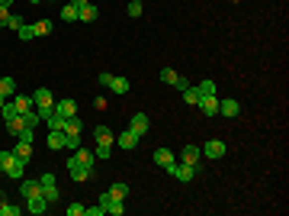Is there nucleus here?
Returning a JSON list of instances; mask_svg holds the SVG:
<instances>
[{"label":"nucleus","mask_w":289,"mask_h":216,"mask_svg":"<svg viewBox=\"0 0 289 216\" xmlns=\"http://www.w3.org/2000/svg\"><path fill=\"white\" fill-rule=\"evenodd\" d=\"M32 104H36V113L42 119H48L55 113V100H52V91H48V87H39V91L32 94Z\"/></svg>","instance_id":"obj_2"},{"label":"nucleus","mask_w":289,"mask_h":216,"mask_svg":"<svg viewBox=\"0 0 289 216\" xmlns=\"http://www.w3.org/2000/svg\"><path fill=\"white\" fill-rule=\"evenodd\" d=\"M19 191H23V197H36V194H42V184L39 181H23Z\"/></svg>","instance_id":"obj_21"},{"label":"nucleus","mask_w":289,"mask_h":216,"mask_svg":"<svg viewBox=\"0 0 289 216\" xmlns=\"http://www.w3.org/2000/svg\"><path fill=\"white\" fill-rule=\"evenodd\" d=\"M3 26H10V29H19V26H23V19H19L16 16V13H10V19H6V23Z\"/></svg>","instance_id":"obj_36"},{"label":"nucleus","mask_w":289,"mask_h":216,"mask_svg":"<svg viewBox=\"0 0 289 216\" xmlns=\"http://www.w3.org/2000/svg\"><path fill=\"white\" fill-rule=\"evenodd\" d=\"M129 129H132L135 136H144V132L151 129V119H148V113H135V116H132V123H129Z\"/></svg>","instance_id":"obj_7"},{"label":"nucleus","mask_w":289,"mask_h":216,"mask_svg":"<svg viewBox=\"0 0 289 216\" xmlns=\"http://www.w3.org/2000/svg\"><path fill=\"white\" fill-rule=\"evenodd\" d=\"M139 142H142V136H135L132 129H126V132H119V136H116V145L126 148V152H132V148L139 145Z\"/></svg>","instance_id":"obj_8"},{"label":"nucleus","mask_w":289,"mask_h":216,"mask_svg":"<svg viewBox=\"0 0 289 216\" xmlns=\"http://www.w3.org/2000/svg\"><path fill=\"white\" fill-rule=\"evenodd\" d=\"M23 210H19V207H10V204H3V216H19Z\"/></svg>","instance_id":"obj_40"},{"label":"nucleus","mask_w":289,"mask_h":216,"mask_svg":"<svg viewBox=\"0 0 289 216\" xmlns=\"http://www.w3.org/2000/svg\"><path fill=\"white\" fill-rule=\"evenodd\" d=\"M10 161H13V152H0V171H6Z\"/></svg>","instance_id":"obj_37"},{"label":"nucleus","mask_w":289,"mask_h":216,"mask_svg":"<svg viewBox=\"0 0 289 216\" xmlns=\"http://www.w3.org/2000/svg\"><path fill=\"white\" fill-rule=\"evenodd\" d=\"M0 6H6V10H10V6H13V0H0Z\"/></svg>","instance_id":"obj_45"},{"label":"nucleus","mask_w":289,"mask_h":216,"mask_svg":"<svg viewBox=\"0 0 289 216\" xmlns=\"http://www.w3.org/2000/svg\"><path fill=\"white\" fill-rule=\"evenodd\" d=\"M77 19H80V23H93V19H96V6L93 3H84L77 10Z\"/></svg>","instance_id":"obj_20"},{"label":"nucleus","mask_w":289,"mask_h":216,"mask_svg":"<svg viewBox=\"0 0 289 216\" xmlns=\"http://www.w3.org/2000/svg\"><path fill=\"white\" fill-rule=\"evenodd\" d=\"M106 87H109L113 94H129V78H116V74H113Z\"/></svg>","instance_id":"obj_17"},{"label":"nucleus","mask_w":289,"mask_h":216,"mask_svg":"<svg viewBox=\"0 0 289 216\" xmlns=\"http://www.w3.org/2000/svg\"><path fill=\"white\" fill-rule=\"evenodd\" d=\"M16 94V81L13 78H0V97H13Z\"/></svg>","instance_id":"obj_23"},{"label":"nucleus","mask_w":289,"mask_h":216,"mask_svg":"<svg viewBox=\"0 0 289 216\" xmlns=\"http://www.w3.org/2000/svg\"><path fill=\"white\" fill-rule=\"evenodd\" d=\"M218 113H222V116L225 119H235L238 116V113H241V104H238V100H218Z\"/></svg>","instance_id":"obj_11"},{"label":"nucleus","mask_w":289,"mask_h":216,"mask_svg":"<svg viewBox=\"0 0 289 216\" xmlns=\"http://www.w3.org/2000/svg\"><path fill=\"white\" fill-rule=\"evenodd\" d=\"M6 129H10L13 136H19V132L26 129V119H23V113H16V116H10V119H6Z\"/></svg>","instance_id":"obj_18"},{"label":"nucleus","mask_w":289,"mask_h":216,"mask_svg":"<svg viewBox=\"0 0 289 216\" xmlns=\"http://www.w3.org/2000/svg\"><path fill=\"white\" fill-rule=\"evenodd\" d=\"M61 19H65V23H77V6H74V3L61 6Z\"/></svg>","instance_id":"obj_26"},{"label":"nucleus","mask_w":289,"mask_h":216,"mask_svg":"<svg viewBox=\"0 0 289 216\" xmlns=\"http://www.w3.org/2000/svg\"><path fill=\"white\" fill-rule=\"evenodd\" d=\"M109 194H113V200H126L129 197V184H122V181H119V184L109 187Z\"/></svg>","instance_id":"obj_25"},{"label":"nucleus","mask_w":289,"mask_h":216,"mask_svg":"<svg viewBox=\"0 0 289 216\" xmlns=\"http://www.w3.org/2000/svg\"><path fill=\"white\" fill-rule=\"evenodd\" d=\"M45 123H48V129H61V132H65V116H58V113H52Z\"/></svg>","instance_id":"obj_29"},{"label":"nucleus","mask_w":289,"mask_h":216,"mask_svg":"<svg viewBox=\"0 0 289 216\" xmlns=\"http://www.w3.org/2000/svg\"><path fill=\"white\" fill-rule=\"evenodd\" d=\"M26 210H29L32 216H42L48 210V200L42 197V194H36V197H26Z\"/></svg>","instance_id":"obj_9"},{"label":"nucleus","mask_w":289,"mask_h":216,"mask_svg":"<svg viewBox=\"0 0 289 216\" xmlns=\"http://www.w3.org/2000/svg\"><path fill=\"white\" fill-rule=\"evenodd\" d=\"M3 104H6V97H0V110H3Z\"/></svg>","instance_id":"obj_46"},{"label":"nucleus","mask_w":289,"mask_h":216,"mask_svg":"<svg viewBox=\"0 0 289 216\" xmlns=\"http://www.w3.org/2000/svg\"><path fill=\"white\" fill-rule=\"evenodd\" d=\"M80 129H84L80 116H71V119H65V136H80Z\"/></svg>","instance_id":"obj_19"},{"label":"nucleus","mask_w":289,"mask_h":216,"mask_svg":"<svg viewBox=\"0 0 289 216\" xmlns=\"http://www.w3.org/2000/svg\"><path fill=\"white\" fill-rule=\"evenodd\" d=\"M84 213H87V216H103L106 210H103V207H84Z\"/></svg>","instance_id":"obj_41"},{"label":"nucleus","mask_w":289,"mask_h":216,"mask_svg":"<svg viewBox=\"0 0 289 216\" xmlns=\"http://www.w3.org/2000/svg\"><path fill=\"white\" fill-rule=\"evenodd\" d=\"M199 158H203L199 145H187V148L180 152V161H183V165H199Z\"/></svg>","instance_id":"obj_15"},{"label":"nucleus","mask_w":289,"mask_h":216,"mask_svg":"<svg viewBox=\"0 0 289 216\" xmlns=\"http://www.w3.org/2000/svg\"><path fill=\"white\" fill-rule=\"evenodd\" d=\"M129 16H142V0H129Z\"/></svg>","instance_id":"obj_35"},{"label":"nucleus","mask_w":289,"mask_h":216,"mask_svg":"<svg viewBox=\"0 0 289 216\" xmlns=\"http://www.w3.org/2000/svg\"><path fill=\"white\" fill-rule=\"evenodd\" d=\"M6 19H10V10H6V6H0V26H3Z\"/></svg>","instance_id":"obj_43"},{"label":"nucleus","mask_w":289,"mask_h":216,"mask_svg":"<svg viewBox=\"0 0 289 216\" xmlns=\"http://www.w3.org/2000/svg\"><path fill=\"white\" fill-rule=\"evenodd\" d=\"M32 29H36V36H48V32H52V19H39Z\"/></svg>","instance_id":"obj_30"},{"label":"nucleus","mask_w":289,"mask_h":216,"mask_svg":"<svg viewBox=\"0 0 289 216\" xmlns=\"http://www.w3.org/2000/svg\"><path fill=\"white\" fill-rule=\"evenodd\" d=\"M71 3H74V6H77V10H80V6H84V3H90V0H71Z\"/></svg>","instance_id":"obj_44"},{"label":"nucleus","mask_w":289,"mask_h":216,"mask_svg":"<svg viewBox=\"0 0 289 216\" xmlns=\"http://www.w3.org/2000/svg\"><path fill=\"white\" fill-rule=\"evenodd\" d=\"M109 204H113V194H109V191H106V194H100V207H103V210H106Z\"/></svg>","instance_id":"obj_42"},{"label":"nucleus","mask_w":289,"mask_h":216,"mask_svg":"<svg viewBox=\"0 0 289 216\" xmlns=\"http://www.w3.org/2000/svg\"><path fill=\"white\" fill-rule=\"evenodd\" d=\"M13 155H16V158H23V161H29V155H32V142H23V139H19L16 148H13Z\"/></svg>","instance_id":"obj_22"},{"label":"nucleus","mask_w":289,"mask_h":216,"mask_svg":"<svg viewBox=\"0 0 289 216\" xmlns=\"http://www.w3.org/2000/svg\"><path fill=\"white\" fill-rule=\"evenodd\" d=\"M106 213H113V216H122V213H126V200H113V204L106 207Z\"/></svg>","instance_id":"obj_33"},{"label":"nucleus","mask_w":289,"mask_h":216,"mask_svg":"<svg viewBox=\"0 0 289 216\" xmlns=\"http://www.w3.org/2000/svg\"><path fill=\"white\" fill-rule=\"evenodd\" d=\"M93 139H96V158H109V152H113V145H116V136H113V129H106V126H96L93 129Z\"/></svg>","instance_id":"obj_1"},{"label":"nucleus","mask_w":289,"mask_h":216,"mask_svg":"<svg viewBox=\"0 0 289 216\" xmlns=\"http://www.w3.org/2000/svg\"><path fill=\"white\" fill-rule=\"evenodd\" d=\"M29 3H42V0H29Z\"/></svg>","instance_id":"obj_47"},{"label":"nucleus","mask_w":289,"mask_h":216,"mask_svg":"<svg viewBox=\"0 0 289 216\" xmlns=\"http://www.w3.org/2000/svg\"><path fill=\"white\" fill-rule=\"evenodd\" d=\"M55 113H58V116H65V119H71V116H77V104H74V100H58V104H55Z\"/></svg>","instance_id":"obj_12"},{"label":"nucleus","mask_w":289,"mask_h":216,"mask_svg":"<svg viewBox=\"0 0 289 216\" xmlns=\"http://www.w3.org/2000/svg\"><path fill=\"white\" fill-rule=\"evenodd\" d=\"M13 107H16V113L36 110V104H32V97H13Z\"/></svg>","instance_id":"obj_24"},{"label":"nucleus","mask_w":289,"mask_h":216,"mask_svg":"<svg viewBox=\"0 0 289 216\" xmlns=\"http://www.w3.org/2000/svg\"><path fill=\"white\" fill-rule=\"evenodd\" d=\"M65 132H61V129H48V139H45V142H48V148H65Z\"/></svg>","instance_id":"obj_16"},{"label":"nucleus","mask_w":289,"mask_h":216,"mask_svg":"<svg viewBox=\"0 0 289 216\" xmlns=\"http://www.w3.org/2000/svg\"><path fill=\"white\" fill-rule=\"evenodd\" d=\"M16 36L23 39V42H29V39H36V29H32V26H26V23H23V26H19V29H16Z\"/></svg>","instance_id":"obj_31"},{"label":"nucleus","mask_w":289,"mask_h":216,"mask_svg":"<svg viewBox=\"0 0 289 216\" xmlns=\"http://www.w3.org/2000/svg\"><path fill=\"white\" fill-rule=\"evenodd\" d=\"M196 91H199V97H209V94H216V81L206 78L203 84H196Z\"/></svg>","instance_id":"obj_27"},{"label":"nucleus","mask_w":289,"mask_h":216,"mask_svg":"<svg viewBox=\"0 0 289 216\" xmlns=\"http://www.w3.org/2000/svg\"><path fill=\"white\" fill-rule=\"evenodd\" d=\"M183 100H187V104H193V107H196L199 104V91H196V87H183Z\"/></svg>","instance_id":"obj_28"},{"label":"nucleus","mask_w":289,"mask_h":216,"mask_svg":"<svg viewBox=\"0 0 289 216\" xmlns=\"http://www.w3.org/2000/svg\"><path fill=\"white\" fill-rule=\"evenodd\" d=\"M74 158H77V161H84V165H90V168H93L96 155H93V152H84V148H77V155H74Z\"/></svg>","instance_id":"obj_34"},{"label":"nucleus","mask_w":289,"mask_h":216,"mask_svg":"<svg viewBox=\"0 0 289 216\" xmlns=\"http://www.w3.org/2000/svg\"><path fill=\"white\" fill-rule=\"evenodd\" d=\"M26 165H29V161H23V158H16V155H13V161L6 165V174H10L13 181H23V174H26Z\"/></svg>","instance_id":"obj_13"},{"label":"nucleus","mask_w":289,"mask_h":216,"mask_svg":"<svg viewBox=\"0 0 289 216\" xmlns=\"http://www.w3.org/2000/svg\"><path fill=\"white\" fill-rule=\"evenodd\" d=\"M90 171H93V168H90V165H84V161H77L74 155L68 158V174H71V178L77 181V184H80V181H87V178H90Z\"/></svg>","instance_id":"obj_4"},{"label":"nucleus","mask_w":289,"mask_h":216,"mask_svg":"<svg viewBox=\"0 0 289 216\" xmlns=\"http://www.w3.org/2000/svg\"><path fill=\"white\" fill-rule=\"evenodd\" d=\"M199 152H203L206 158H222V155L228 152V148H225L222 139H209V142H206V148H199Z\"/></svg>","instance_id":"obj_6"},{"label":"nucleus","mask_w":289,"mask_h":216,"mask_svg":"<svg viewBox=\"0 0 289 216\" xmlns=\"http://www.w3.org/2000/svg\"><path fill=\"white\" fill-rule=\"evenodd\" d=\"M177 78H180V74H177L174 68H164V71H161V81H164V84H170V87L177 84Z\"/></svg>","instance_id":"obj_32"},{"label":"nucleus","mask_w":289,"mask_h":216,"mask_svg":"<svg viewBox=\"0 0 289 216\" xmlns=\"http://www.w3.org/2000/svg\"><path fill=\"white\" fill-rule=\"evenodd\" d=\"M68 216H84V207H80V204H71V207H68Z\"/></svg>","instance_id":"obj_39"},{"label":"nucleus","mask_w":289,"mask_h":216,"mask_svg":"<svg viewBox=\"0 0 289 216\" xmlns=\"http://www.w3.org/2000/svg\"><path fill=\"white\" fill-rule=\"evenodd\" d=\"M196 107L206 113V116H218V97H216V94H209V97H199Z\"/></svg>","instance_id":"obj_10"},{"label":"nucleus","mask_w":289,"mask_h":216,"mask_svg":"<svg viewBox=\"0 0 289 216\" xmlns=\"http://www.w3.org/2000/svg\"><path fill=\"white\" fill-rule=\"evenodd\" d=\"M16 139H23V142H32V139H36V132H32V129H29V126H26V129H23V132H19V136H16Z\"/></svg>","instance_id":"obj_38"},{"label":"nucleus","mask_w":289,"mask_h":216,"mask_svg":"<svg viewBox=\"0 0 289 216\" xmlns=\"http://www.w3.org/2000/svg\"><path fill=\"white\" fill-rule=\"evenodd\" d=\"M174 161H177V158H174V152H170V148H157V152H154V165L164 168V171H167Z\"/></svg>","instance_id":"obj_14"},{"label":"nucleus","mask_w":289,"mask_h":216,"mask_svg":"<svg viewBox=\"0 0 289 216\" xmlns=\"http://www.w3.org/2000/svg\"><path fill=\"white\" fill-rule=\"evenodd\" d=\"M39 184H42V197L48 200V207L58 204V184H55V174H42Z\"/></svg>","instance_id":"obj_5"},{"label":"nucleus","mask_w":289,"mask_h":216,"mask_svg":"<svg viewBox=\"0 0 289 216\" xmlns=\"http://www.w3.org/2000/svg\"><path fill=\"white\" fill-rule=\"evenodd\" d=\"M196 171H199V165H183V161H180V165L174 161V165L167 168V174H174V178H177V181H183V184L196 178Z\"/></svg>","instance_id":"obj_3"}]
</instances>
